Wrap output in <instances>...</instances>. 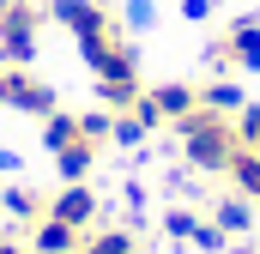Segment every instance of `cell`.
<instances>
[{
    "label": "cell",
    "mask_w": 260,
    "mask_h": 254,
    "mask_svg": "<svg viewBox=\"0 0 260 254\" xmlns=\"http://www.w3.org/2000/svg\"><path fill=\"white\" fill-rule=\"evenodd\" d=\"M49 18L73 30V43H79V55L91 67L97 97H103L109 115H121V109H133L145 97V79H139V55H133V43H127V24L103 0H49Z\"/></svg>",
    "instance_id": "cell-1"
},
{
    "label": "cell",
    "mask_w": 260,
    "mask_h": 254,
    "mask_svg": "<svg viewBox=\"0 0 260 254\" xmlns=\"http://www.w3.org/2000/svg\"><path fill=\"white\" fill-rule=\"evenodd\" d=\"M109 133H115V115L109 109H91V115H61L55 109L43 121V145H49L61 182H85L91 176V164H97V151H103Z\"/></svg>",
    "instance_id": "cell-2"
},
{
    "label": "cell",
    "mask_w": 260,
    "mask_h": 254,
    "mask_svg": "<svg viewBox=\"0 0 260 254\" xmlns=\"http://www.w3.org/2000/svg\"><path fill=\"white\" fill-rule=\"evenodd\" d=\"M176 133H182V157L194 164V170H206V176H224L230 170V157L242 151V139H236V121L230 115H218V109H188L182 121H176Z\"/></svg>",
    "instance_id": "cell-3"
},
{
    "label": "cell",
    "mask_w": 260,
    "mask_h": 254,
    "mask_svg": "<svg viewBox=\"0 0 260 254\" xmlns=\"http://www.w3.org/2000/svg\"><path fill=\"white\" fill-rule=\"evenodd\" d=\"M37 30H43V6L37 0H0V61L6 67L37 61Z\"/></svg>",
    "instance_id": "cell-4"
},
{
    "label": "cell",
    "mask_w": 260,
    "mask_h": 254,
    "mask_svg": "<svg viewBox=\"0 0 260 254\" xmlns=\"http://www.w3.org/2000/svg\"><path fill=\"white\" fill-rule=\"evenodd\" d=\"M206 61H212V67H230V73H260V12L230 18V24L206 43Z\"/></svg>",
    "instance_id": "cell-5"
},
{
    "label": "cell",
    "mask_w": 260,
    "mask_h": 254,
    "mask_svg": "<svg viewBox=\"0 0 260 254\" xmlns=\"http://www.w3.org/2000/svg\"><path fill=\"white\" fill-rule=\"evenodd\" d=\"M0 109H18V115L49 121V115L61 109V97H55V85L37 79L30 67H6V61H0Z\"/></svg>",
    "instance_id": "cell-6"
},
{
    "label": "cell",
    "mask_w": 260,
    "mask_h": 254,
    "mask_svg": "<svg viewBox=\"0 0 260 254\" xmlns=\"http://www.w3.org/2000/svg\"><path fill=\"white\" fill-rule=\"evenodd\" d=\"M188 109H200V85L188 79H170V85H145V97L133 103V115L145 127H176Z\"/></svg>",
    "instance_id": "cell-7"
},
{
    "label": "cell",
    "mask_w": 260,
    "mask_h": 254,
    "mask_svg": "<svg viewBox=\"0 0 260 254\" xmlns=\"http://www.w3.org/2000/svg\"><path fill=\"white\" fill-rule=\"evenodd\" d=\"M43 218H61L73 230H91V224H97V194L85 188V182H61V188L49 194V212H43Z\"/></svg>",
    "instance_id": "cell-8"
},
{
    "label": "cell",
    "mask_w": 260,
    "mask_h": 254,
    "mask_svg": "<svg viewBox=\"0 0 260 254\" xmlns=\"http://www.w3.org/2000/svg\"><path fill=\"white\" fill-rule=\"evenodd\" d=\"M73 254H139V230L133 224H91Z\"/></svg>",
    "instance_id": "cell-9"
},
{
    "label": "cell",
    "mask_w": 260,
    "mask_h": 254,
    "mask_svg": "<svg viewBox=\"0 0 260 254\" xmlns=\"http://www.w3.org/2000/svg\"><path fill=\"white\" fill-rule=\"evenodd\" d=\"M79 242H85V230H73L61 218H37L30 224V254H73Z\"/></svg>",
    "instance_id": "cell-10"
},
{
    "label": "cell",
    "mask_w": 260,
    "mask_h": 254,
    "mask_svg": "<svg viewBox=\"0 0 260 254\" xmlns=\"http://www.w3.org/2000/svg\"><path fill=\"white\" fill-rule=\"evenodd\" d=\"M206 218H212L224 236H248V230H254V200H242V194H218Z\"/></svg>",
    "instance_id": "cell-11"
},
{
    "label": "cell",
    "mask_w": 260,
    "mask_h": 254,
    "mask_svg": "<svg viewBox=\"0 0 260 254\" xmlns=\"http://www.w3.org/2000/svg\"><path fill=\"white\" fill-rule=\"evenodd\" d=\"M224 176L236 182V194H242V200H254V206H260V151H248V145H242V151L230 157V170H224Z\"/></svg>",
    "instance_id": "cell-12"
},
{
    "label": "cell",
    "mask_w": 260,
    "mask_h": 254,
    "mask_svg": "<svg viewBox=\"0 0 260 254\" xmlns=\"http://www.w3.org/2000/svg\"><path fill=\"white\" fill-rule=\"evenodd\" d=\"M0 200H6V212H12V218H18V224H37V218H43V212H49V194H37V188H24V182H12V188L0 194Z\"/></svg>",
    "instance_id": "cell-13"
},
{
    "label": "cell",
    "mask_w": 260,
    "mask_h": 254,
    "mask_svg": "<svg viewBox=\"0 0 260 254\" xmlns=\"http://www.w3.org/2000/svg\"><path fill=\"white\" fill-rule=\"evenodd\" d=\"M200 103H206V109H218V115H242V91H236L230 79H218V85H200Z\"/></svg>",
    "instance_id": "cell-14"
},
{
    "label": "cell",
    "mask_w": 260,
    "mask_h": 254,
    "mask_svg": "<svg viewBox=\"0 0 260 254\" xmlns=\"http://www.w3.org/2000/svg\"><path fill=\"white\" fill-rule=\"evenodd\" d=\"M164 236H170V242H188V248H194L200 218H194V212H164Z\"/></svg>",
    "instance_id": "cell-15"
},
{
    "label": "cell",
    "mask_w": 260,
    "mask_h": 254,
    "mask_svg": "<svg viewBox=\"0 0 260 254\" xmlns=\"http://www.w3.org/2000/svg\"><path fill=\"white\" fill-rule=\"evenodd\" d=\"M236 139H242L248 151H260V103H242V115H236Z\"/></svg>",
    "instance_id": "cell-16"
},
{
    "label": "cell",
    "mask_w": 260,
    "mask_h": 254,
    "mask_svg": "<svg viewBox=\"0 0 260 254\" xmlns=\"http://www.w3.org/2000/svg\"><path fill=\"white\" fill-rule=\"evenodd\" d=\"M121 24H133V30L151 24V0H127V18H121Z\"/></svg>",
    "instance_id": "cell-17"
},
{
    "label": "cell",
    "mask_w": 260,
    "mask_h": 254,
    "mask_svg": "<svg viewBox=\"0 0 260 254\" xmlns=\"http://www.w3.org/2000/svg\"><path fill=\"white\" fill-rule=\"evenodd\" d=\"M182 18H188V24H206V18H212V0H182Z\"/></svg>",
    "instance_id": "cell-18"
},
{
    "label": "cell",
    "mask_w": 260,
    "mask_h": 254,
    "mask_svg": "<svg viewBox=\"0 0 260 254\" xmlns=\"http://www.w3.org/2000/svg\"><path fill=\"white\" fill-rule=\"evenodd\" d=\"M0 254H30L24 242H12V236H0Z\"/></svg>",
    "instance_id": "cell-19"
}]
</instances>
